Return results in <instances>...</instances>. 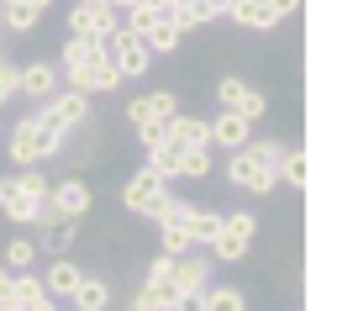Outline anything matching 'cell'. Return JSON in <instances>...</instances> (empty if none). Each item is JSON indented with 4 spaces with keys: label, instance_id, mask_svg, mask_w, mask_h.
Wrapping results in <instances>:
<instances>
[{
    "label": "cell",
    "instance_id": "obj_1",
    "mask_svg": "<svg viewBox=\"0 0 353 311\" xmlns=\"http://www.w3.org/2000/svg\"><path fill=\"white\" fill-rule=\"evenodd\" d=\"M63 143H69V132L48 127L43 117H21L6 137V153H11L16 169H27V163H48L53 153H63Z\"/></svg>",
    "mask_w": 353,
    "mask_h": 311
},
{
    "label": "cell",
    "instance_id": "obj_2",
    "mask_svg": "<svg viewBox=\"0 0 353 311\" xmlns=\"http://www.w3.org/2000/svg\"><path fill=\"white\" fill-rule=\"evenodd\" d=\"M253 237H259V217H253V211H232V217L216 222V237H211L206 248H211L216 264H237V259H248Z\"/></svg>",
    "mask_w": 353,
    "mask_h": 311
},
{
    "label": "cell",
    "instance_id": "obj_3",
    "mask_svg": "<svg viewBox=\"0 0 353 311\" xmlns=\"http://www.w3.org/2000/svg\"><path fill=\"white\" fill-rule=\"evenodd\" d=\"M221 179L232 185V190H243V195H274V169L269 163H259L248 148H232L227 153V163H221Z\"/></svg>",
    "mask_w": 353,
    "mask_h": 311
},
{
    "label": "cell",
    "instance_id": "obj_4",
    "mask_svg": "<svg viewBox=\"0 0 353 311\" xmlns=\"http://www.w3.org/2000/svg\"><path fill=\"white\" fill-rule=\"evenodd\" d=\"M37 117H43L48 127H59V132H74V127H85V121H90V95H85V90H74V85H59L43 106H37Z\"/></svg>",
    "mask_w": 353,
    "mask_h": 311
},
{
    "label": "cell",
    "instance_id": "obj_5",
    "mask_svg": "<svg viewBox=\"0 0 353 311\" xmlns=\"http://www.w3.org/2000/svg\"><path fill=\"white\" fill-rule=\"evenodd\" d=\"M105 53H111V63L121 69V79H143L148 63H153V53H148V37L132 27H117L111 32V43H105Z\"/></svg>",
    "mask_w": 353,
    "mask_h": 311
},
{
    "label": "cell",
    "instance_id": "obj_6",
    "mask_svg": "<svg viewBox=\"0 0 353 311\" xmlns=\"http://www.w3.org/2000/svg\"><path fill=\"white\" fill-rule=\"evenodd\" d=\"M63 27H69V37H105L111 43V32L121 27V11H111L105 0H79V6H69V16H63Z\"/></svg>",
    "mask_w": 353,
    "mask_h": 311
},
{
    "label": "cell",
    "instance_id": "obj_7",
    "mask_svg": "<svg viewBox=\"0 0 353 311\" xmlns=\"http://www.w3.org/2000/svg\"><path fill=\"white\" fill-rule=\"evenodd\" d=\"M63 85L85 90V95H111V90H121V69L111 63V53H101L95 63H85V69H69V74H59Z\"/></svg>",
    "mask_w": 353,
    "mask_h": 311
},
{
    "label": "cell",
    "instance_id": "obj_8",
    "mask_svg": "<svg viewBox=\"0 0 353 311\" xmlns=\"http://www.w3.org/2000/svg\"><path fill=\"white\" fill-rule=\"evenodd\" d=\"M59 63H48V59H32L16 69V101H48L53 90H59Z\"/></svg>",
    "mask_w": 353,
    "mask_h": 311
},
{
    "label": "cell",
    "instance_id": "obj_9",
    "mask_svg": "<svg viewBox=\"0 0 353 311\" xmlns=\"http://www.w3.org/2000/svg\"><path fill=\"white\" fill-rule=\"evenodd\" d=\"M37 195H27V185H21V174H6L0 179V217H11L16 227H37Z\"/></svg>",
    "mask_w": 353,
    "mask_h": 311
},
{
    "label": "cell",
    "instance_id": "obj_10",
    "mask_svg": "<svg viewBox=\"0 0 353 311\" xmlns=\"http://www.w3.org/2000/svg\"><path fill=\"white\" fill-rule=\"evenodd\" d=\"M163 190H169V179H159V174L143 163V169H137V174L121 185V206L132 211V217H148V211H153V201H159Z\"/></svg>",
    "mask_w": 353,
    "mask_h": 311
},
{
    "label": "cell",
    "instance_id": "obj_11",
    "mask_svg": "<svg viewBox=\"0 0 353 311\" xmlns=\"http://www.w3.org/2000/svg\"><path fill=\"white\" fill-rule=\"evenodd\" d=\"M48 201H53V211H59V217H74V222H79V217H90V206H95V195H90V185H85L79 174L53 179V195H48Z\"/></svg>",
    "mask_w": 353,
    "mask_h": 311
},
{
    "label": "cell",
    "instance_id": "obj_12",
    "mask_svg": "<svg viewBox=\"0 0 353 311\" xmlns=\"http://www.w3.org/2000/svg\"><path fill=\"white\" fill-rule=\"evenodd\" d=\"M248 137H253V121H243L237 111H216V117L206 121V143H211V148L232 153V148H243Z\"/></svg>",
    "mask_w": 353,
    "mask_h": 311
},
{
    "label": "cell",
    "instance_id": "obj_13",
    "mask_svg": "<svg viewBox=\"0 0 353 311\" xmlns=\"http://www.w3.org/2000/svg\"><path fill=\"white\" fill-rule=\"evenodd\" d=\"M169 280H174L179 296H201V290L211 285V264L201 259V248H195V253H185V259L169 264Z\"/></svg>",
    "mask_w": 353,
    "mask_h": 311
},
{
    "label": "cell",
    "instance_id": "obj_14",
    "mask_svg": "<svg viewBox=\"0 0 353 311\" xmlns=\"http://www.w3.org/2000/svg\"><path fill=\"white\" fill-rule=\"evenodd\" d=\"M221 16H232L237 27H248V32H274V27H280V16L269 11L264 0H227Z\"/></svg>",
    "mask_w": 353,
    "mask_h": 311
},
{
    "label": "cell",
    "instance_id": "obj_15",
    "mask_svg": "<svg viewBox=\"0 0 353 311\" xmlns=\"http://www.w3.org/2000/svg\"><path fill=\"white\" fill-rule=\"evenodd\" d=\"M79 274H85V269L74 264L69 253H59V259L43 269V290H48L53 301H69V296H74V285H79Z\"/></svg>",
    "mask_w": 353,
    "mask_h": 311
},
{
    "label": "cell",
    "instance_id": "obj_16",
    "mask_svg": "<svg viewBox=\"0 0 353 311\" xmlns=\"http://www.w3.org/2000/svg\"><path fill=\"white\" fill-rule=\"evenodd\" d=\"M143 37H148V53H153V59H169V53L185 43V27H179L174 16H153L143 27Z\"/></svg>",
    "mask_w": 353,
    "mask_h": 311
},
{
    "label": "cell",
    "instance_id": "obj_17",
    "mask_svg": "<svg viewBox=\"0 0 353 311\" xmlns=\"http://www.w3.org/2000/svg\"><path fill=\"white\" fill-rule=\"evenodd\" d=\"M43 232H37V253H69L74 237H79V227H74V217H48V222H37Z\"/></svg>",
    "mask_w": 353,
    "mask_h": 311
},
{
    "label": "cell",
    "instance_id": "obj_18",
    "mask_svg": "<svg viewBox=\"0 0 353 311\" xmlns=\"http://www.w3.org/2000/svg\"><path fill=\"white\" fill-rule=\"evenodd\" d=\"M69 306L74 311H105V306H111V285H105L101 274H90V269H85L79 285H74V296H69Z\"/></svg>",
    "mask_w": 353,
    "mask_h": 311
},
{
    "label": "cell",
    "instance_id": "obj_19",
    "mask_svg": "<svg viewBox=\"0 0 353 311\" xmlns=\"http://www.w3.org/2000/svg\"><path fill=\"white\" fill-rule=\"evenodd\" d=\"M163 132H169V143H179V148H201L206 143V117H185V111H174V117L163 121ZM211 148V143H206Z\"/></svg>",
    "mask_w": 353,
    "mask_h": 311
},
{
    "label": "cell",
    "instance_id": "obj_20",
    "mask_svg": "<svg viewBox=\"0 0 353 311\" xmlns=\"http://www.w3.org/2000/svg\"><path fill=\"white\" fill-rule=\"evenodd\" d=\"M143 153H148V169H153L159 179H169V185L179 179V159H185V148H179V143H169V137H163V143H153V148H143Z\"/></svg>",
    "mask_w": 353,
    "mask_h": 311
},
{
    "label": "cell",
    "instance_id": "obj_21",
    "mask_svg": "<svg viewBox=\"0 0 353 311\" xmlns=\"http://www.w3.org/2000/svg\"><path fill=\"white\" fill-rule=\"evenodd\" d=\"M105 53V37H69V43H63V74H69V69H85V63H95Z\"/></svg>",
    "mask_w": 353,
    "mask_h": 311
},
{
    "label": "cell",
    "instance_id": "obj_22",
    "mask_svg": "<svg viewBox=\"0 0 353 311\" xmlns=\"http://www.w3.org/2000/svg\"><path fill=\"white\" fill-rule=\"evenodd\" d=\"M216 222H221V211H211V206H190L185 211V232H190L195 248H206L211 237H216Z\"/></svg>",
    "mask_w": 353,
    "mask_h": 311
},
{
    "label": "cell",
    "instance_id": "obj_23",
    "mask_svg": "<svg viewBox=\"0 0 353 311\" xmlns=\"http://www.w3.org/2000/svg\"><path fill=\"white\" fill-rule=\"evenodd\" d=\"M201 311H248V296L232 285H206L201 290Z\"/></svg>",
    "mask_w": 353,
    "mask_h": 311
},
{
    "label": "cell",
    "instance_id": "obj_24",
    "mask_svg": "<svg viewBox=\"0 0 353 311\" xmlns=\"http://www.w3.org/2000/svg\"><path fill=\"white\" fill-rule=\"evenodd\" d=\"M185 211H190V201H179V195H174V185H169V190H163L159 201H153L148 222H153V227H169V222H185Z\"/></svg>",
    "mask_w": 353,
    "mask_h": 311
},
{
    "label": "cell",
    "instance_id": "obj_25",
    "mask_svg": "<svg viewBox=\"0 0 353 311\" xmlns=\"http://www.w3.org/2000/svg\"><path fill=\"white\" fill-rule=\"evenodd\" d=\"M0 264L11 269H32L37 264V237H11V243H6V248H0Z\"/></svg>",
    "mask_w": 353,
    "mask_h": 311
},
{
    "label": "cell",
    "instance_id": "obj_26",
    "mask_svg": "<svg viewBox=\"0 0 353 311\" xmlns=\"http://www.w3.org/2000/svg\"><path fill=\"white\" fill-rule=\"evenodd\" d=\"M274 179H280V185H290V190H301V185H306V153L295 148H285V159H280V169H274Z\"/></svg>",
    "mask_w": 353,
    "mask_h": 311
},
{
    "label": "cell",
    "instance_id": "obj_27",
    "mask_svg": "<svg viewBox=\"0 0 353 311\" xmlns=\"http://www.w3.org/2000/svg\"><path fill=\"white\" fill-rule=\"evenodd\" d=\"M159 253H169V259H185V253H195V243H190V232H185V222L159 227Z\"/></svg>",
    "mask_w": 353,
    "mask_h": 311
},
{
    "label": "cell",
    "instance_id": "obj_28",
    "mask_svg": "<svg viewBox=\"0 0 353 311\" xmlns=\"http://www.w3.org/2000/svg\"><path fill=\"white\" fill-rule=\"evenodd\" d=\"M243 148H248V153H253L259 163H269V169H280V159H285V148H290V143H280V137H248Z\"/></svg>",
    "mask_w": 353,
    "mask_h": 311
},
{
    "label": "cell",
    "instance_id": "obj_29",
    "mask_svg": "<svg viewBox=\"0 0 353 311\" xmlns=\"http://www.w3.org/2000/svg\"><path fill=\"white\" fill-rule=\"evenodd\" d=\"M211 174V148L201 143V148H185V159H179V179H206Z\"/></svg>",
    "mask_w": 353,
    "mask_h": 311
},
{
    "label": "cell",
    "instance_id": "obj_30",
    "mask_svg": "<svg viewBox=\"0 0 353 311\" xmlns=\"http://www.w3.org/2000/svg\"><path fill=\"white\" fill-rule=\"evenodd\" d=\"M169 16H174L179 27L190 32V27H201V21H211V11L201 6V0H169Z\"/></svg>",
    "mask_w": 353,
    "mask_h": 311
},
{
    "label": "cell",
    "instance_id": "obj_31",
    "mask_svg": "<svg viewBox=\"0 0 353 311\" xmlns=\"http://www.w3.org/2000/svg\"><path fill=\"white\" fill-rule=\"evenodd\" d=\"M0 21H6V32H37L43 11H32L27 0H21V6H6V16H0Z\"/></svg>",
    "mask_w": 353,
    "mask_h": 311
},
{
    "label": "cell",
    "instance_id": "obj_32",
    "mask_svg": "<svg viewBox=\"0 0 353 311\" xmlns=\"http://www.w3.org/2000/svg\"><path fill=\"white\" fill-rule=\"evenodd\" d=\"M248 79H237V74H227V79H216V101H221V111H237V101L248 95Z\"/></svg>",
    "mask_w": 353,
    "mask_h": 311
},
{
    "label": "cell",
    "instance_id": "obj_33",
    "mask_svg": "<svg viewBox=\"0 0 353 311\" xmlns=\"http://www.w3.org/2000/svg\"><path fill=\"white\" fill-rule=\"evenodd\" d=\"M148 111H153V121H169L179 111V95L174 90H148Z\"/></svg>",
    "mask_w": 353,
    "mask_h": 311
},
{
    "label": "cell",
    "instance_id": "obj_34",
    "mask_svg": "<svg viewBox=\"0 0 353 311\" xmlns=\"http://www.w3.org/2000/svg\"><path fill=\"white\" fill-rule=\"evenodd\" d=\"M143 121H153V111H148V90H143V95H132V101H127V127H132V132H137Z\"/></svg>",
    "mask_w": 353,
    "mask_h": 311
},
{
    "label": "cell",
    "instance_id": "obj_35",
    "mask_svg": "<svg viewBox=\"0 0 353 311\" xmlns=\"http://www.w3.org/2000/svg\"><path fill=\"white\" fill-rule=\"evenodd\" d=\"M11 101H16V63L6 59L0 63V106H11Z\"/></svg>",
    "mask_w": 353,
    "mask_h": 311
},
{
    "label": "cell",
    "instance_id": "obj_36",
    "mask_svg": "<svg viewBox=\"0 0 353 311\" xmlns=\"http://www.w3.org/2000/svg\"><path fill=\"white\" fill-rule=\"evenodd\" d=\"M264 6H269L274 16H280V21H285V16H295V6H301V0H264Z\"/></svg>",
    "mask_w": 353,
    "mask_h": 311
},
{
    "label": "cell",
    "instance_id": "obj_37",
    "mask_svg": "<svg viewBox=\"0 0 353 311\" xmlns=\"http://www.w3.org/2000/svg\"><path fill=\"white\" fill-rule=\"evenodd\" d=\"M169 311H201V296H179V301H174Z\"/></svg>",
    "mask_w": 353,
    "mask_h": 311
},
{
    "label": "cell",
    "instance_id": "obj_38",
    "mask_svg": "<svg viewBox=\"0 0 353 311\" xmlns=\"http://www.w3.org/2000/svg\"><path fill=\"white\" fill-rule=\"evenodd\" d=\"M127 311H169V306H153L148 296H132V306H127Z\"/></svg>",
    "mask_w": 353,
    "mask_h": 311
},
{
    "label": "cell",
    "instance_id": "obj_39",
    "mask_svg": "<svg viewBox=\"0 0 353 311\" xmlns=\"http://www.w3.org/2000/svg\"><path fill=\"white\" fill-rule=\"evenodd\" d=\"M105 6H111V11H121V16H127V11H132V6H137V0H105Z\"/></svg>",
    "mask_w": 353,
    "mask_h": 311
},
{
    "label": "cell",
    "instance_id": "obj_40",
    "mask_svg": "<svg viewBox=\"0 0 353 311\" xmlns=\"http://www.w3.org/2000/svg\"><path fill=\"white\" fill-rule=\"evenodd\" d=\"M201 6H206L211 16H221V6H227V0H201Z\"/></svg>",
    "mask_w": 353,
    "mask_h": 311
},
{
    "label": "cell",
    "instance_id": "obj_41",
    "mask_svg": "<svg viewBox=\"0 0 353 311\" xmlns=\"http://www.w3.org/2000/svg\"><path fill=\"white\" fill-rule=\"evenodd\" d=\"M32 11H53V0H27Z\"/></svg>",
    "mask_w": 353,
    "mask_h": 311
},
{
    "label": "cell",
    "instance_id": "obj_42",
    "mask_svg": "<svg viewBox=\"0 0 353 311\" xmlns=\"http://www.w3.org/2000/svg\"><path fill=\"white\" fill-rule=\"evenodd\" d=\"M6 6H21V0H0V11H6Z\"/></svg>",
    "mask_w": 353,
    "mask_h": 311
},
{
    "label": "cell",
    "instance_id": "obj_43",
    "mask_svg": "<svg viewBox=\"0 0 353 311\" xmlns=\"http://www.w3.org/2000/svg\"><path fill=\"white\" fill-rule=\"evenodd\" d=\"M0 63H6V48H0Z\"/></svg>",
    "mask_w": 353,
    "mask_h": 311
},
{
    "label": "cell",
    "instance_id": "obj_44",
    "mask_svg": "<svg viewBox=\"0 0 353 311\" xmlns=\"http://www.w3.org/2000/svg\"><path fill=\"white\" fill-rule=\"evenodd\" d=\"M0 16H6V11H0ZM0 32H6V21H0Z\"/></svg>",
    "mask_w": 353,
    "mask_h": 311
},
{
    "label": "cell",
    "instance_id": "obj_45",
    "mask_svg": "<svg viewBox=\"0 0 353 311\" xmlns=\"http://www.w3.org/2000/svg\"><path fill=\"white\" fill-rule=\"evenodd\" d=\"M69 311H74V306H69Z\"/></svg>",
    "mask_w": 353,
    "mask_h": 311
}]
</instances>
